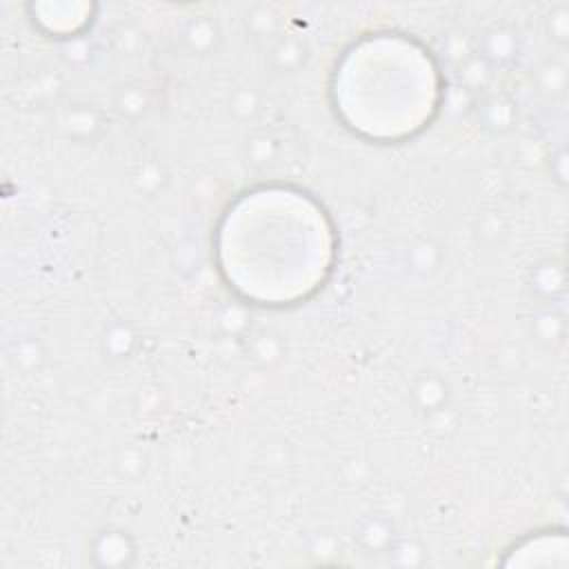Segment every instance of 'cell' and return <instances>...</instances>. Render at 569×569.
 <instances>
[{
    "instance_id": "2",
    "label": "cell",
    "mask_w": 569,
    "mask_h": 569,
    "mask_svg": "<svg viewBox=\"0 0 569 569\" xmlns=\"http://www.w3.org/2000/svg\"><path fill=\"white\" fill-rule=\"evenodd\" d=\"M329 98L338 120L369 142H402L425 131L442 104V73L411 36L376 31L338 58Z\"/></svg>"
},
{
    "instance_id": "1",
    "label": "cell",
    "mask_w": 569,
    "mask_h": 569,
    "mask_svg": "<svg viewBox=\"0 0 569 569\" xmlns=\"http://www.w3.org/2000/svg\"><path fill=\"white\" fill-rule=\"evenodd\" d=\"M222 280L244 300L289 307L316 296L333 273L336 227L327 209L291 184H260L220 216L213 238Z\"/></svg>"
}]
</instances>
